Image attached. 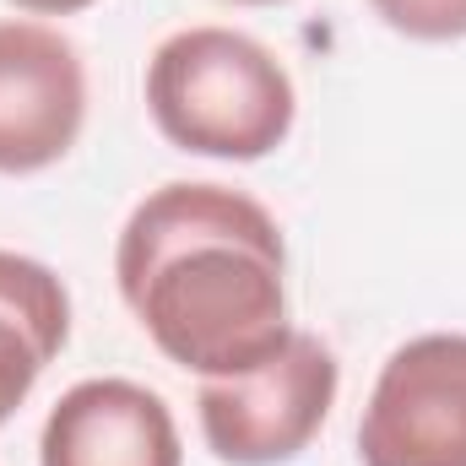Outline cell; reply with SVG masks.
Returning <instances> with one entry per match:
<instances>
[{
    "label": "cell",
    "mask_w": 466,
    "mask_h": 466,
    "mask_svg": "<svg viewBox=\"0 0 466 466\" xmlns=\"http://www.w3.org/2000/svg\"><path fill=\"white\" fill-rule=\"evenodd\" d=\"M363 466H466V331H423L390 352L358 418Z\"/></svg>",
    "instance_id": "277c9868"
},
{
    "label": "cell",
    "mask_w": 466,
    "mask_h": 466,
    "mask_svg": "<svg viewBox=\"0 0 466 466\" xmlns=\"http://www.w3.org/2000/svg\"><path fill=\"white\" fill-rule=\"evenodd\" d=\"M342 390V363L309 331H293L266 363L228 380H201V440L228 466H288L326 429Z\"/></svg>",
    "instance_id": "3957f363"
},
{
    "label": "cell",
    "mask_w": 466,
    "mask_h": 466,
    "mask_svg": "<svg viewBox=\"0 0 466 466\" xmlns=\"http://www.w3.org/2000/svg\"><path fill=\"white\" fill-rule=\"evenodd\" d=\"M87 125L82 49L33 16L0 22V174L55 168Z\"/></svg>",
    "instance_id": "5b68a950"
},
{
    "label": "cell",
    "mask_w": 466,
    "mask_h": 466,
    "mask_svg": "<svg viewBox=\"0 0 466 466\" xmlns=\"http://www.w3.org/2000/svg\"><path fill=\"white\" fill-rule=\"evenodd\" d=\"M38 466H185V445L157 390L125 374H98L76 380L49 407Z\"/></svg>",
    "instance_id": "8992f818"
},
{
    "label": "cell",
    "mask_w": 466,
    "mask_h": 466,
    "mask_svg": "<svg viewBox=\"0 0 466 466\" xmlns=\"http://www.w3.org/2000/svg\"><path fill=\"white\" fill-rule=\"evenodd\" d=\"M369 11L412 38V44H456L466 38V0H369Z\"/></svg>",
    "instance_id": "ba28073f"
},
{
    "label": "cell",
    "mask_w": 466,
    "mask_h": 466,
    "mask_svg": "<svg viewBox=\"0 0 466 466\" xmlns=\"http://www.w3.org/2000/svg\"><path fill=\"white\" fill-rule=\"evenodd\" d=\"M115 282L152 348L201 380L249 374L293 337L282 228L233 185L174 179L136 201Z\"/></svg>",
    "instance_id": "6da1fadb"
},
{
    "label": "cell",
    "mask_w": 466,
    "mask_h": 466,
    "mask_svg": "<svg viewBox=\"0 0 466 466\" xmlns=\"http://www.w3.org/2000/svg\"><path fill=\"white\" fill-rule=\"evenodd\" d=\"M147 115L168 147L218 163L271 157L299 119L288 66L238 27H179L147 60Z\"/></svg>",
    "instance_id": "7a4b0ae2"
},
{
    "label": "cell",
    "mask_w": 466,
    "mask_h": 466,
    "mask_svg": "<svg viewBox=\"0 0 466 466\" xmlns=\"http://www.w3.org/2000/svg\"><path fill=\"white\" fill-rule=\"evenodd\" d=\"M71 342V293L55 266L0 249V429Z\"/></svg>",
    "instance_id": "52a82bcc"
},
{
    "label": "cell",
    "mask_w": 466,
    "mask_h": 466,
    "mask_svg": "<svg viewBox=\"0 0 466 466\" xmlns=\"http://www.w3.org/2000/svg\"><path fill=\"white\" fill-rule=\"evenodd\" d=\"M22 16H76V11H87V5H98V0H11Z\"/></svg>",
    "instance_id": "9c48e42d"
},
{
    "label": "cell",
    "mask_w": 466,
    "mask_h": 466,
    "mask_svg": "<svg viewBox=\"0 0 466 466\" xmlns=\"http://www.w3.org/2000/svg\"><path fill=\"white\" fill-rule=\"evenodd\" d=\"M228 5H288V0H228Z\"/></svg>",
    "instance_id": "30bf717a"
}]
</instances>
